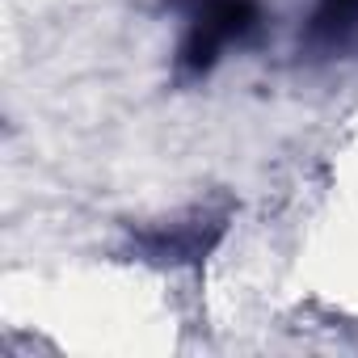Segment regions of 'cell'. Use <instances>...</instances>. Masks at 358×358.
Instances as JSON below:
<instances>
[{"label":"cell","mask_w":358,"mask_h":358,"mask_svg":"<svg viewBox=\"0 0 358 358\" xmlns=\"http://www.w3.org/2000/svg\"><path fill=\"white\" fill-rule=\"evenodd\" d=\"M266 26L262 0H186L173 68L182 80H203L224 64L228 51L257 43Z\"/></svg>","instance_id":"6da1fadb"},{"label":"cell","mask_w":358,"mask_h":358,"mask_svg":"<svg viewBox=\"0 0 358 358\" xmlns=\"http://www.w3.org/2000/svg\"><path fill=\"white\" fill-rule=\"evenodd\" d=\"M228 228L224 211H190L182 220H164L143 232H135V253L156 266H182V262H203Z\"/></svg>","instance_id":"7a4b0ae2"},{"label":"cell","mask_w":358,"mask_h":358,"mask_svg":"<svg viewBox=\"0 0 358 358\" xmlns=\"http://www.w3.org/2000/svg\"><path fill=\"white\" fill-rule=\"evenodd\" d=\"M358 51V0H312L299 26V55L333 64Z\"/></svg>","instance_id":"3957f363"}]
</instances>
